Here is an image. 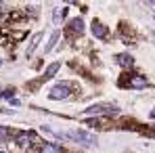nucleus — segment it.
Returning <instances> with one entry per match:
<instances>
[{
  "instance_id": "1",
  "label": "nucleus",
  "mask_w": 155,
  "mask_h": 153,
  "mask_svg": "<svg viewBox=\"0 0 155 153\" xmlns=\"http://www.w3.org/2000/svg\"><path fill=\"white\" fill-rule=\"evenodd\" d=\"M120 111V107L115 105V103H94V105H90L88 109H84V113L86 115H90V118H99V115H113V113H117Z\"/></svg>"
},
{
  "instance_id": "2",
  "label": "nucleus",
  "mask_w": 155,
  "mask_h": 153,
  "mask_svg": "<svg viewBox=\"0 0 155 153\" xmlns=\"http://www.w3.org/2000/svg\"><path fill=\"white\" fill-rule=\"evenodd\" d=\"M65 138H69V141H74L78 145H84V147H97V136L94 134H90V132H86V130H69L67 134H65Z\"/></svg>"
},
{
  "instance_id": "3",
  "label": "nucleus",
  "mask_w": 155,
  "mask_h": 153,
  "mask_svg": "<svg viewBox=\"0 0 155 153\" xmlns=\"http://www.w3.org/2000/svg\"><path fill=\"white\" fill-rule=\"evenodd\" d=\"M69 92H71V84L69 82H59V84H54L51 88L48 99L51 101H65L69 97Z\"/></svg>"
},
{
  "instance_id": "4",
  "label": "nucleus",
  "mask_w": 155,
  "mask_h": 153,
  "mask_svg": "<svg viewBox=\"0 0 155 153\" xmlns=\"http://www.w3.org/2000/svg\"><path fill=\"white\" fill-rule=\"evenodd\" d=\"M82 32H84V21L82 19H71L67 23V34L69 36H82Z\"/></svg>"
},
{
  "instance_id": "5",
  "label": "nucleus",
  "mask_w": 155,
  "mask_h": 153,
  "mask_svg": "<svg viewBox=\"0 0 155 153\" xmlns=\"http://www.w3.org/2000/svg\"><path fill=\"white\" fill-rule=\"evenodd\" d=\"M115 61H117L122 67H126V69H132V67H134V59H132L130 55H126V52H122V55H115Z\"/></svg>"
},
{
  "instance_id": "6",
  "label": "nucleus",
  "mask_w": 155,
  "mask_h": 153,
  "mask_svg": "<svg viewBox=\"0 0 155 153\" xmlns=\"http://www.w3.org/2000/svg\"><path fill=\"white\" fill-rule=\"evenodd\" d=\"M92 34L97 36V38H107V27L101 23V21H92Z\"/></svg>"
},
{
  "instance_id": "7",
  "label": "nucleus",
  "mask_w": 155,
  "mask_h": 153,
  "mask_svg": "<svg viewBox=\"0 0 155 153\" xmlns=\"http://www.w3.org/2000/svg\"><path fill=\"white\" fill-rule=\"evenodd\" d=\"M40 153H63V147H59L54 143H44V145H40Z\"/></svg>"
},
{
  "instance_id": "8",
  "label": "nucleus",
  "mask_w": 155,
  "mask_h": 153,
  "mask_svg": "<svg viewBox=\"0 0 155 153\" xmlns=\"http://www.w3.org/2000/svg\"><path fill=\"white\" fill-rule=\"evenodd\" d=\"M61 69V61H57V63H52L51 67L44 72V76H42V82H46V80H51V78H54V74Z\"/></svg>"
},
{
  "instance_id": "9",
  "label": "nucleus",
  "mask_w": 155,
  "mask_h": 153,
  "mask_svg": "<svg viewBox=\"0 0 155 153\" xmlns=\"http://www.w3.org/2000/svg\"><path fill=\"white\" fill-rule=\"evenodd\" d=\"M145 86H147V80L140 76L130 78V82H128V88H145Z\"/></svg>"
},
{
  "instance_id": "10",
  "label": "nucleus",
  "mask_w": 155,
  "mask_h": 153,
  "mask_svg": "<svg viewBox=\"0 0 155 153\" xmlns=\"http://www.w3.org/2000/svg\"><path fill=\"white\" fill-rule=\"evenodd\" d=\"M40 40H42V34H36L31 40H29V46H27V57L29 55H34V51L38 48V44H40Z\"/></svg>"
},
{
  "instance_id": "11",
  "label": "nucleus",
  "mask_w": 155,
  "mask_h": 153,
  "mask_svg": "<svg viewBox=\"0 0 155 153\" xmlns=\"http://www.w3.org/2000/svg\"><path fill=\"white\" fill-rule=\"evenodd\" d=\"M65 13H67V8H65V6H63V8H57V11H54V15H52V21H54V23H61V21L65 19Z\"/></svg>"
},
{
  "instance_id": "12",
  "label": "nucleus",
  "mask_w": 155,
  "mask_h": 153,
  "mask_svg": "<svg viewBox=\"0 0 155 153\" xmlns=\"http://www.w3.org/2000/svg\"><path fill=\"white\" fill-rule=\"evenodd\" d=\"M59 36H61V34H59V32H54V34H52L51 38H48V44H46V48H44V52H51L52 48H54V44H57Z\"/></svg>"
},
{
  "instance_id": "13",
  "label": "nucleus",
  "mask_w": 155,
  "mask_h": 153,
  "mask_svg": "<svg viewBox=\"0 0 155 153\" xmlns=\"http://www.w3.org/2000/svg\"><path fill=\"white\" fill-rule=\"evenodd\" d=\"M86 124H88V126H92V128H101V126H105V122H103V120H99V118H94V120L90 118V120H86Z\"/></svg>"
},
{
  "instance_id": "14",
  "label": "nucleus",
  "mask_w": 155,
  "mask_h": 153,
  "mask_svg": "<svg viewBox=\"0 0 155 153\" xmlns=\"http://www.w3.org/2000/svg\"><path fill=\"white\" fill-rule=\"evenodd\" d=\"M8 138V128H2L0 126V143H4Z\"/></svg>"
},
{
  "instance_id": "15",
  "label": "nucleus",
  "mask_w": 155,
  "mask_h": 153,
  "mask_svg": "<svg viewBox=\"0 0 155 153\" xmlns=\"http://www.w3.org/2000/svg\"><path fill=\"white\" fill-rule=\"evenodd\" d=\"M149 134H151V136H155V128H153V130H149Z\"/></svg>"
},
{
  "instance_id": "16",
  "label": "nucleus",
  "mask_w": 155,
  "mask_h": 153,
  "mask_svg": "<svg viewBox=\"0 0 155 153\" xmlns=\"http://www.w3.org/2000/svg\"><path fill=\"white\" fill-rule=\"evenodd\" d=\"M151 118H153V120H155V109H153V111H151Z\"/></svg>"
},
{
  "instance_id": "17",
  "label": "nucleus",
  "mask_w": 155,
  "mask_h": 153,
  "mask_svg": "<svg viewBox=\"0 0 155 153\" xmlns=\"http://www.w3.org/2000/svg\"><path fill=\"white\" fill-rule=\"evenodd\" d=\"M0 153H4V151H0Z\"/></svg>"
},
{
  "instance_id": "18",
  "label": "nucleus",
  "mask_w": 155,
  "mask_h": 153,
  "mask_svg": "<svg viewBox=\"0 0 155 153\" xmlns=\"http://www.w3.org/2000/svg\"><path fill=\"white\" fill-rule=\"evenodd\" d=\"M0 63H2V61H0Z\"/></svg>"
}]
</instances>
